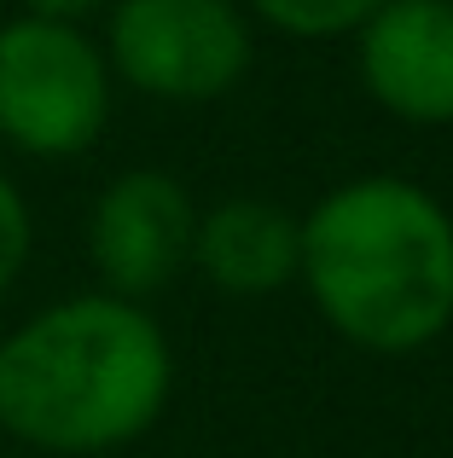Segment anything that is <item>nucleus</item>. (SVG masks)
<instances>
[{
	"label": "nucleus",
	"mask_w": 453,
	"mask_h": 458,
	"mask_svg": "<svg viewBox=\"0 0 453 458\" xmlns=\"http://www.w3.org/2000/svg\"><path fill=\"white\" fill-rule=\"evenodd\" d=\"M175 394V348L140 302L76 291L0 336V436L47 458L140 441Z\"/></svg>",
	"instance_id": "obj_1"
},
{
	"label": "nucleus",
	"mask_w": 453,
	"mask_h": 458,
	"mask_svg": "<svg viewBox=\"0 0 453 458\" xmlns=\"http://www.w3.org/2000/svg\"><path fill=\"white\" fill-rule=\"evenodd\" d=\"M111 64L81 23H0V140L35 163L93 151L111 123Z\"/></svg>",
	"instance_id": "obj_3"
},
{
	"label": "nucleus",
	"mask_w": 453,
	"mask_h": 458,
	"mask_svg": "<svg viewBox=\"0 0 453 458\" xmlns=\"http://www.w3.org/2000/svg\"><path fill=\"white\" fill-rule=\"evenodd\" d=\"M105 64L163 105H209L244 81L256 41L238 0H111Z\"/></svg>",
	"instance_id": "obj_4"
},
{
	"label": "nucleus",
	"mask_w": 453,
	"mask_h": 458,
	"mask_svg": "<svg viewBox=\"0 0 453 458\" xmlns=\"http://www.w3.org/2000/svg\"><path fill=\"white\" fill-rule=\"evenodd\" d=\"M198 203L169 168H123L88 209V261L99 291L146 302L192 267Z\"/></svg>",
	"instance_id": "obj_5"
},
{
	"label": "nucleus",
	"mask_w": 453,
	"mask_h": 458,
	"mask_svg": "<svg viewBox=\"0 0 453 458\" xmlns=\"http://www.w3.org/2000/svg\"><path fill=\"white\" fill-rule=\"evenodd\" d=\"M314 308L366 354H413L453 325V215L401 174L331 186L303 215Z\"/></svg>",
	"instance_id": "obj_2"
},
{
	"label": "nucleus",
	"mask_w": 453,
	"mask_h": 458,
	"mask_svg": "<svg viewBox=\"0 0 453 458\" xmlns=\"http://www.w3.org/2000/svg\"><path fill=\"white\" fill-rule=\"evenodd\" d=\"M111 6V0H18L23 18H47V23H81L88 30V18H99V12Z\"/></svg>",
	"instance_id": "obj_10"
},
{
	"label": "nucleus",
	"mask_w": 453,
	"mask_h": 458,
	"mask_svg": "<svg viewBox=\"0 0 453 458\" xmlns=\"http://www.w3.org/2000/svg\"><path fill=\"white\" fill-rule=\"evenodd\" d=\"M35 256V215H30V198L18 191V180L0 174V302L12 296V284L23 279Z\"/></svg>",
	"instance_id": "obj_9"
},
{
	"label": "nucleus",
	"mask_w": 453,
	"mask_h": 458,
	"mask_svg": "<svg viewBox=\"0 0 453 458\" xmlns=\"http://www.w3.org/2000/svg\"><path fill=\"white\" fill-rule=\"evenodd\" d=\"M192 267L226 296H273L303 267V221L273 198H226L198 209Z\"/></svg>",
	"instance_id": "obj_7"
},
{
	"label": "nucleus",
	"mask_w": 453,
	"mask_h": 458,
	"mask_svg": "<svg viewBox=\"0 0 453 458\" xmlns=\"http://www.w3.org/2000/svg\"><path fill=\"white\" fill-rule=\"evenodd\" d=\"M361 81L413 128L453 123V0H389L355 30Z\"/></svg>",
	"instance_id": "obj_6"
},
{
	"label": "nucleus",
	"mask_w": 453,
	"mask_h": 458,
	"mask_svg": "<svg viewBox=\"0 0 453 458\" xmlns=\"http://www.w3.org/2000/svg\"><path fill=\"white\" fill-rule=\"evenodd\" d=\"M389 0H250L268 30L296 35V41H331V35H355L366 18Z\"/></svg>",
	"instance_id": "obj_8"
}]
</instances>
